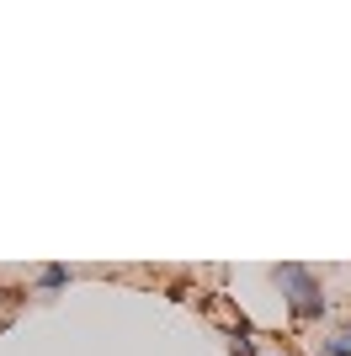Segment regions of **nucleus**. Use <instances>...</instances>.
I'll use <instances>...</instances> for the list:
<instances>
[{"label":"nucleus","mask_w":351,"mask_h":356,"mask_svg":"<svg viewBox=\"0 0 351 356\" xmlns=\"http://www.w3.org/2000/svg\"><path fill=\"white\" fill-rule=\"evenodd\" d=\"M229 351H234V356H261V351H256V341L245 335V325H240V330L229 335Z\"/></svg>","instance_id":"nucleus-4"},{"label":"nucleus","mask_w":351,"mask_h":356,"mask_svg":"<svg viewBox=\"0 0 351 356\" xmlns=\"http://www.w3.org/2000/svg\"><path fill=\"white\" fill-rule=\"evenodd\" d=\"M320 356H351V319H346V325H336L320 341Z\"/></svg>","instance_id":"nucleus-2"},{"label":"nucleus","mask_w":351,"mask_h":356,"mask_svg":"<svg viewBox=\"0 0 351 356\" xmlns=\"http://www.w3.org/2000/svg\"><path fill=\"white\" fill-rule=\"evenodd\" d=\"M272 282L282 287V303H288V319L292 325H320L330 314V298H325V282L320 271L304 266V261H282L272 266Z\"/></svg>","instance_id":"nucleus-1"},{"label":"nucleus","mask_w":351,"mask_h":356,"mask_svg":"<svg viewBox=\"0 0 351 356\" xmlns=\"http://www.w3.org/2000/svg\"><path fill=\"white\" fill-rule=\"evenodd\" d=\"M70 277H75L70 266H43L38 271V287H43V293H58V287H70Z\"/></svg>","instance_id":"nucleus-3"},{"label":"nucleus","mask_w":351,"mask_h":356,"mask_svg":"<svg viewBox=\"0 0 351 356\" xmlns=\"http://www.w3.org/2000/svg\"><path fill=\"white\" fill-rule=\"evenodd\" d=\"M261 356H282V351H261Z\"/></svg>","instance_id":"nucleus-5"}]
</instances>
